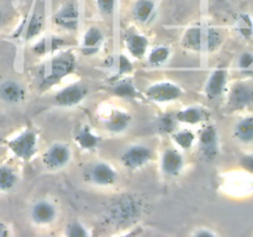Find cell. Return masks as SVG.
Segmentation results:
<instances>
[{
    "mask_svg": "<svg viewBox=\"0 0 253 237\" xmlns=\"http://www.w3.org/2000/svg\"><path fill=\"white\" fill-rule=\"evenodd\" d=\"M126 46L133 57L141 58L147 49L148 41L146 37L138 34H130L126 36Z\"/></svg>",
    "mask_w": 253,
    "mask_h": 237,
    "instance_id": "obj_20",
    "label": "cell"
},
{
    "mask_svg": "<svg viewBox=\"0 0 253 237\" xmlns=\"http://www.w3.org/2000/svg\"><path fill=\"white\" fill-rule=\"evenodd\" d=\"M119 68H120V73H130L132 71V64L125 56H120V66H119Z\"/></svg>",
    "mask_w": 253,
    "mask_h": 237,
    "instance_id": "obj_36",
    "label": "cell"
},
{
    "mask_svg": "<svg viewBox=\"0 0 253 237\" xmlns=\"http://www.w3.org/2000/svg\"><path fill=\"white\" fill-rule=\"evenodd\" d=\"M17 174L12 168L0 165V192H9L16 185Z\"/></svg>",
    "mask_w": 253,
    "mask_h": 237,
    "instance_id": "obj_24",
    "label": "cell"
},
{
    "mask_svg": "<svg viewBox=\"0 0 253 237\" xmlns=\"http://www.w3.org/2000/svg\"><path fill=\"white\" fill-rule=\"evenodd\" d=\"M131 118L128 114L123 113V111H116L108 121H106V127L111 132H123L124 130H126L130 123Z\"/></svg>",
    "mask_w": 253,
    "mask_h": 237,
    "instance_id": "obj_22",
    "label": "cell"
},
{
    "mask_svg": "<svg viewBox=\"0 0 253 237\" xmlns=\"http://www.w3.org/2000/svg\"><path fill=\"white\" fill-rule=\"evenodd\" d=\"M63 44V41L61 39H57V37H49V39H42L36 46L34 47L35 53L37 54H43L46 52L54 51V49L58 48L59 46Z\"/></svg>",
    "mask_w": 253,
    "mask_h": 237,
    "instance_id": "obj_26",
    "label": "cell"
},
{
    "mask_svg": "<svg viewBox=\"0 0 253 237\" xmlns=\"http://www.w3.org/2000/svg\"><path fill=\"white\" fill-rule=\"evenodd\" d=\"M208 113L203 108H197V106H192V108L183 109V110L178 111L175 115V120L180 121V122L190 123H199L202 121L207 120Z\"/></svg>",
    "mask_w": 253,
    "mask_h": 237,
    "instance_id": "obj_18",
    "label": "cell"
},
{
    "mask_svg": "<svg viewBox=\"0 0 253 237\" xmlns=\"http://www.w3.org/2000/svg\"><path fill=\"white\" fill-rule=\"evenodd\" d=\"M155 0H137L132 7V14L138 21L145 22L150 19L155 10Z\"/></svg>",
    "mask_w": 253,
    "mask_h": 237,
    "instance_id": "obj_21",
    "label": "cell"
},
{
    "mask_svg": "<svg viewBox=\"0 0 253 237\" xmlns=\"http://www.w3.org/2000/svg\"><path fill=\"white\" fill-rule=\"evenodd\" d=\"M24 86L15 80H5L0 84V99L6 104H19L25 100Z\"/></svg>",
    "mask_w": 253,
    "mask_h": 237,
    "instance_id": "obj_12",
    "label": "cell"
},
{
    "mask_svg": "<svg viewBox=\"0 0 253 237\" xmlns=\"http://www.w3.org/2000/svg\"><path fill=\"white\" fill-rule=\"evenodd\" d=\"M79 20V11L78 4L73 0L64 2L53 16V22L58 27L68 31H73L78 26Z\"/></svg>",
    "mask_w": 253,
    "mask_h": 237,
    "instance_id": "obj_5",
    "label": "cell"
},
{
    "mask_svg": "<svg viewBox=\"0 0 253 237\" xmlns=\"http://www.w3.org/2000/svg\"><path fill=\"white\" fill-rule=\"evenodd\" d=\"M67 236L69 237H86L88 236V232L84 229L83 225H81L79 222H73V224L68 225L66 230Z\"/></svg>",
    "mask_w": 253,
    "mask_h": 237,
    "instance_id": "obj_31",
    "label": "cell"
},
{
    "mask_svg": "<svg viewBox=\"0 0 253 237\" xmlns=\"http://www.w3.org/2000/svg\"><path fill=\"white\" fill-rule=\"evenodd\" d=\"M174 123H175V118H173L170 115H166L165 118H161L160 126L163 131L169 132V131H172L173 128H174Z\"/></svg>",
    "mask_w": 253,
    "mask_h": 237,
    "instance_id": "obj_34",
    "label": "cell"
},
{
    "mask_svg": "<svg viewBox=\"0 0 253 237\" xmlns=\"http://www.w3.org/2000/svg\"><path fill=\"white\" fill-rule=\"evenodd\" d=\"M76 142L84 150H93L98 146L99 137L91 132L88 126H84L83 128L78 131L76 136Z\"/></svg>",
    "mask_w": 253,
    "mask_h": 237,
    "instance_id": "obj_23",
    "label": "cell"
},
{
    "mask_svg": "<svg viewBox=\"0 0 253 237\" xmlns=\"http://www.w3.org/2000/svg\"><path fill=\"white\" fill-rule=\"evenodd\" d=\"M85 88L81 85H69L62 89L56 95V103L61 106H74L81 103L85 96Z\"/></svg>",
    "mask_w": 253,
    "mask_h": 237,
    "instance_id": "obj_13",
    "label": "cell"
},
{
    "mask_svg": "<svg viewBox=\"0 0 253 237\" xmlns=\"http://www.w3.org/2000/svg\"><path fill=\"white\" fill-rule=\"evenodd\" d=\"M9 147L16 157L21 159H30L36 153L37 136L32 131H25L9 141Z\"/></svg>",
    "mask_w": 253,
    "mask_h": 237,
    "instance_id": "obj_3",
    "label": "cell"
},
{
    "mask_svg": "<svg viewBox=\"0 0 253 237\" xmlns=\"http://www.w3.org/2000/svg\"><path fill=\"white\" fill-rule=\"evenodd\" d=\"M168 57H169V49L165 46H158L151 51L148 61L153 66H161L167 61Z\"/></svg>",
    "mask_w": 253,
    "mask_h": 237,
    "instance_id": "obj_29",
    "label": "cell"
},
{
    "mask_svg": "<svg viewBox=\"0 0 253 237\" xmlns=\"http://www.w3.org/2000/svg\"><path fill=\"white\" fill-rule=\"evenodd\" d=\"M184 160L177 150H167L162 157V169L167 175L174 177L182 170Z\"/></svg>",
    "mask_w": 253,
    "mask_h": 237,
    "instance_id": "obj_16",
    "label": "cell"
},
{
    "mask_svg": "<svg viewBox=\"0 0 253 237\" xmlns=\"http://www.w3.org/2000/svg\"><path fill=\"white\" fill-rule=\"evenodd\" d=\"M236 31L245 40L252 39L253 36V20L250 15L242 14L236 21Z\"/></svg>",
    "mask_w": 253,
    "mask_h": 237,
    "instance_id": "obj_25",
    "label": "cell"
},
{
    "mask_svg": "<svg viewBox=\"0 0 253 237\" xmlns=\"http://www.w3.org/2000/svg\"><path fill=\"white\" fill-rule=\"evenodd\" d=\"M199 148L203 157L207 158L208 160H211L216 157L219 151V138L214 126H208L203 130L199 138Z\"/></svg>",
    "mask_w": 253,
    "mask_h": 237,
    "instance_id": "obj_10",
    "label": "cell"
},
{
    "mask_svg": "<svg viewBox=\"0 0 253 237\" xmlns=\"http://www.w3.org/2000/svg\"><path fill=\"white\" fill-rule=\"evenodd\" d=\"M147 96L153 101H160V103H166V101L177 100L182 95V90L175 84L169 83V81H163V83H157L151 85L147 89Z\"/></svg>",
    "mask_w": 253,
    "mask_h": 237,
    "instance_id": "obj_7",
    "label": "cell"
},
{
    "mask_svg": "<svg viewBox=\"0 0 253 237\" xmlns=\"http://www.w3.org/2000/svg\"><path fill=\"white\" fill-rule=\"evenodd\" d=\"M71 159V151L63 143H54L43 155V163L51 169L63 168Z\"/></svg>",
    "mask_w": 253,
    "mask_h": 237,
    "instance_id": "obj_8",
    "label": "cell"
},
{
    "mask_svg": "<svg viewBox=\"0 0 253 237\" xmlns=\"http://www.w3.org/2000/svg\"><path fill=\"white\" fill-rule=\"evenodd\" d=\"M76 66V59H74L72 53H64L61 54L59 57L54 58L51 63L47 66L48 72L46 76L42 78L41 85L43 86H51L56 84L57 81L61 80L66 76H68Z\"/></svg>",
    "mask_w": 253,
    "mask_h": 237,
    "instance_id": "obj_2",
    "label": "cell"
},
{
    "mask_svg": "<svg viewBox=\"0 0 253 237\" xmlns=\"http://www.w3.org/2000/svg\"><path fill=\"white\" fill-rule=\"evenodd\" d=\"M221 34L212 27H193L184 35V46L192 51L211 52L221 43Z\"/></svg>",
    "mask_w": 253,
    "mask_h": 237,
    "instance_id": "obj_1",
    "label": "cell"
},
{
    "mask_svg": "<svg viewBox=\"0 0 253 237\" xmlns=\"http://www.w3.org/2000/svg\"><path fill=\"white\" fill-rule=\"evenodd\" d=\"M239 68L241 71L249 72L253 69V53L251 52H244L239 58Z\"/></svg>",
    "mask_w": 253,
    "mask_h": 237,
    "instance_id": "obj_32",
    "label": "cell"
},
{
    "mask_svg": "<svg viewBox=\"0 0 253 237\" xmlns=\"http://www.w3.org/2000/svg\"><path fill=\"white\" fill-rule=\"evenodd\" d=\"M31 217L35 224L37 225H48L56 217V209L53 205L48 201L36 202L31 210Z\"/></svg>",
    "mask_w": 253,
    "mask_h": 237,
    "instance_id": "obj_15",
    "label": "cell"
},
{
    "mask_svg": "<svg viewBox=\"0 0 253 237\" xmlns=\"http://www.w3.org/2000/svg\"><path fill=\"white\" fill-rule=\"evenodd\" d=\"M89 179L96 185L108 187L114 184L118 179V173L108 163H96L89 170Z\"/></svg>",
    "mask_w": 253,
    "mask_h": 237,
    "instance_id": "obj_11",
    "label": "cell"
},
{
    "mask_svg": "<svg viewBox=\"0 0 253 237\" xmlns=\"http://www.w3.org/2000/svg\"><path fill=\"white\" fill-rule=\"evenodd\" d=\"M103 41V34L98 27H90L84 35L83 40V53L84 54H94L98 52L99 46Z\"/></svg>",
    "mask_w": 253,
    "mask_h": 237,
    "instance_id": "obj_19",
    "label": "cell"
},
{
    "mask_svg": "<svg viewBox=\"0 0 253 237\" xmlns=\"http://www.w3.org/2000/svg\"><path fill=\"white\" fill-rule=\"evenodd\" d=\"M173 140L174 142L177 143L179 147L184 148V150H189L190 147L193 146L195 140V136L192 131L189 130H182V131H178L173 135Z\"/></svg>",
    "mask_w": 253,
    "mask_h": 237,
    "instance_id": "obj_28",
    "label": "cell"
},
{
    "mask_svg": "<svg viewBox=\"0 0 253 237\" xmlns=\"http://www.w3.org/2000/svg\"><path fill=\"white\" fill-rule=\"evenodd\" d=\"M197 236H199V237H204V236H208V237H214L215 236V234L214 232H211V231H208V230H200V231H198L197 234Z\"/></svg>",
    "mask_w": 253,
    "mask_h": 237,
    "instance_id": "obj_37",
    "label": "cell"
},
{
    "mask_svg": "<svg viewBox=\"0 0 253 237\" xmlns=\"http://www.w3.org/2000/svg\"><path fill=\"white\" fill-rule=\"evenodd\" d=\"M96 5H98V9L101 14L109 16L114 12L115 0H96Z\"/></svg>",
    "mask_w": 253,
    "mask_h": 237,
    "instance_id": "obj_33",
    "label": "cell"
},
{
    "mask_svg": "<svg viewBox=\"0 0 253 237\" xmlns=\"http://www.w3.org/2000/svg\"><path fill=\"white\" fill-rule=\"evenodd\" d=\"M114 93L118 96L126 99H133L136 96V89L130 81H120L119 84H116V86L114 88Z\"/></svg>",
    "mask_w": 253,
    "mask_h": 237,
    "instance_id": "obj_30",
    "label": "cell"
},
{
    "mask_svg": "<svg viewBox=\"0 0 253 237\" xmlns=\"http://www.w3.org/2000/svg\"><path fill=\"white\" fill-rule=\"evenodd\" d=\"M152 157V153L151 150L146 146H132V147L128 148L127 151H125L121 157L124 165L130 169H137V168L143 167L145 164H147L148 160Z\"/></svg>",
    "mask_w": 253,
    "mask_h": 237,
    "instance_id": "obj_9",
    "label": "cell"
},
{
    "mask_svg": "<svg viewBox=\"0 0 253 237\" xmlns=\"http://www.w3.org/2000/svg\"><path fill=\"white\" fill-rule=\"evenodd\" d=\"M42 26H43V17H42L41 12L35 11V14L32 15L31 20H30L29 27H27V32H26V40H31L34 39L35 36L41 32Z\"/></svg>",
    "mask_w": 253,
    "mask_h": 237,
    "instance_id": "obj_27",
    "label": "cell"
},
{
    "mask_svg": "<svg viewBox=\"0 0 253 237\" xmlns=\"http://www.w3.org/2000/svg\"><path fill=\"white\" fill-rule=\"evenodd\" d=\"M9 236V230H7V226L5 224H2L0 221V237H5Z\"/></svg>",
    "mask_w": 253,
    "mask_h": 237,
    "instance_id": "obj_38",
    "label": "cell"
},
{
    "mask_svg": "<svg viewBox=\"0 0 253 237\" xmlns=\"http://www.w3.org/2000/svg\"><path fill=\"white\" fill-rule=\"evenodd\" d=\"M253 104V86L245 81H239L229 94V106L232 110H244Z\"/></svg>",
    "mask_w": 253,
    "mask_h": 237,
    "instance_id": "obj_6",
    "label": "cell"
},
{
    "mask_svg": "<svg viewBox=\"0 0 253 237\" xmlns=\"http://www.w3.org/2000/svg\"><path fill=\"white\" fill-rule=\"evenodd\" d=\"M241 165L247 170V172L252 173L253 174V153L244 156L241 158Z\"/></svg>",
    "mask_w": 253,
    "mask_h": 237,
    "instance_id": "obj_35",
    "label": "cell"
},
{
    "mask_svg": "<svg viewBox=\"0 0 253 237\" xmlns=\"http://www.w3.org/2000/svg\"><path fill=\"white\" fill-rule=\"evenodd\" d=\"M227 81V72L225 69H216L210 76L205 86V94L209 99H216L224 93Z\"/></svg>",
    "mask_w": 253,
    "mask_h": 237,
    "instance_id": "obj_14",
    "label": "cell"
},
{
    "mask_svg": "<svg viewBox=\"0 0 253 237\" xmlns=\"http://www.w3.org/2000/svg\"><path fill=\"white\" fill-rule=\"evenodd\" d=\"M234 135L239 142L244 145L253 143V115H247L240 118L235 125Z\"/></svg>",
    "mask_w": 253,
    "mask_h": 237,
    "instance_id": "obj_17",
    "label": "cell"
},
{
    "mask_svg": "<svg viewBox=\"0 0 253 237\" xmlns=\"http://www.w3.org/2000/svg\"><path fill=\"white\" fill-rule=\"evenodd\" d=\"M140 214V205L132 198H123L110 210V217L118 224H128Z\"/></svg>",
    "mask_w": 253,
    "mask_h": 237,
    "instance_id": "obj_4",
    "label": "cell"
},
{
    "mask_svg": "<svg viewBox=\"0 0 253 237\" xmlns=\"http://www.w3.org/2000/svg\"><path fill=\"white\" fill-rule=\"evenodd\" d=\"M5 12H6V10H5V7L2 6V4L0 2V25L4 22V19H5Z\"/></svg>",
    "mask_w": 253,
    "mask_h": 237,
    "instance_id": "obj_39",
    "label": "cell"
}]
</instances>
